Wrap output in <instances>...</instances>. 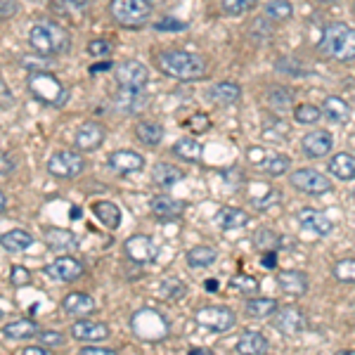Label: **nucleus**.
Returning a JSON list of instances; mask_svg holds the SVG:
<instances>
[{
  "instance_id": "obj_48",
  "label": "nucleus",
  "mask_w": 355,
  "mask_h": 355,
  "mask_svg": "<svg viewBox=\"0 0 355 355\" xmlns=\"http://www.w3.org/2000/svg\"><path fill=\"white\" fill-rule=\"evenodd\" d=\"M187 128H190L192 133H206V130L211 128V121L206 114H194V116H190V121H187Z\"/></svg>"
},
{
  "instance_id": "obj_27",
  "label": "nucleus",
  "mask_w": 355,
  "mask_h": 355,
  "mask_svg": "<svg viewBox=\"0 0 355 355\" xmlns=\"http://www.w3.org/2000/svg\"><path fill=\"white\" fill-rule=\"evenodd\" d=\"M211 102H216V105H220V107H230L234 105V102L242 97V88H239L237 83H232V81H223L218 85H214L211 88Z\"/></svg>"
},
{
  "instance_id": "obj_3",
  "label": "nucleus",
  "mask_w": 355,
  "mask_h": 355,
  "mask_svg": "<svg viewBox=\"0 0 355 355\" xmlns=\"http://www.w3.org/2000/svg\"><path fill=\"white\" fill-rule=\"evenodd\" d=\"M28 43H31L33 53L55 57V55H64L71 48V36L60 24H55V21H38V24L31 26Z\"/></svg>"
},
{
  "instance_id": "obj_14",
  "label": "nucleus",
  "mask_w": 355,
  "mask_h": 355,
  "mask_svg": "<svg viewBox=\"0 0 355 355\" xmlns=\"http://www.w3.org/2000/svg\"><path fill=\"white\" fill-rule=\"evenodd\" d=\"M331 147H334V137H331V133H327V130H313V133L303 135V140H301L303 154L311 159L327 157L331 152Z\"/></svg>"
},
{
  "instance_id": "obj_10",
  "label": "nucleus",
  "mask_w": 355,
  "mask_h": 355,
  "mask_svg": "<svg viewBox=\"0 0 355 355\" xmlns=\"http://www.w3.org/2000/svg\"><path fill=\"white\" fill-rule=\"evenodd\" d=\"M197 322L211 331H230L237 318L227 306H206L197 313Z\"/></svg>"
},
{
  "instance_id": "obj_58",
  "label": "nucleus",
  "mask_w": 355,
  "mask_h": 355,
  "mask_svg": "<svg viewBox=\"0 0 355 355\" xmlns=\"http://www.w3.org/2000/svg\"><path fill=\"white\" fill-rule=\"evenodd\" d=\"M107 69H112L110 62H100V64H93V67H90V73H102V71H107Z\"/></svg>"
},
{
  "instance_id": "obj_55",
  "label": "nucleus",
  "mask_w": 355,
  "mask_h": 355,
  "mask_svg": "<svg viewBox=\"0 0 355 355\" xmlns=\"http://www.w3.org/2000/svg\"><path fill=\"white\" fill-rule=\"evenodd\" d=\"M261 266H263V268H268V270H270V268L277 266V251H263Z\"/></svg>"
},
{
  "instance_id": "obj_8",
  "label": "nucleus",
  "mask_w": 355,
  "mask_h": 355,
  "mask_svg": "<svg viewBox=\"0 0 355 355\" xmlns=\"http://www.w3.org/2000/svg\"><path fill=\"white\" fill-rule=\"evenodd\" d=\"M83 168H85V159L78 152H71V150L57 152L48 162L50 175H55V178H76L83 173Z\"/></svg>"
},
{
  "instance_id": "obj_16",
  "label": "nucleus",
  "mask_w": 355,
  "mask_h": 355,
  "mask_svg": "<svg viewBox=\"0 0 355 355\" xmlns=\"http://www.w3.org/2000/svg\"><path fill=\"white\" fill-rule=\"evenodd\" d=\"M102 142H105V128L97 121H85L81 128L76 130L73 145H76L78 152H95Z\"/></svg>"
},
{
  "instance_id": "obj_39",
  "label": "nucleus",
  "mask_w": 355,
  "mask_h": 355,
  "mask_svg": "<svg viewBox=\"0 0 355 355\" xmlns=\"http://www.w3.org/2000/svg\"><path fill=\"white\" fill-rule=\"evenodd\" d=\"M268 102H270L272 110L284 112L287 107L294 105V93H291L289 88H282V85H272V88L268 90Z\"/></svg>"
},
{
  "instance_id": "obj_47",
  "label": "nucleus",
  "mask_w": 355,
  "mask_h": 355,
  "mask_svg": "<svg viewBox=\"0 0 355 355\" xmlns=\"http://www.w3.org/2000/svg\"><path fill=\"white\" fill-rule=\"evenodd\" d=\"M45 55H26V57H21V67L24 69H28V71H43V69H48L50 67V60H43Z\"/></svg>"
},
{
  "instance_id": "obj_23",
  "label": "nucleus",
  "mask_w": 355,
  "mask_h": 355,
  "mask_svg": "<svg viewBox=\"0 0 355 355\" xmlns=\"http://www.w3.org/2000/svg\"><path fill=\"white\" fill-rule=\"evenodd\" d=\"M216 225L220 227V230H239V227H244L246 223H249V216H246V211L242 209H234V206H223V209L216 214Z\"/></svg>"
},
{
  "instance_id": "obj_5",
  "label": "nucleus",
  "mask_w": 355,
  "mask_h": 355,
  "mask_svg": "<svg viewBox=\"0 0 355 355\" xmlns=\"http://www.w3.org/2000/svg\"><path fill=\"white\" fill-rule=\"evenodd\" d=\"M28 93L36 97L41 105L48 107H62L69 100V90L64 88V83L48 71L28 73Z\"/></svg>"
},
{
  "instance_id": "obj_33",
  "label": "nucleus",
  "mask_w": 355,
  "mask_h": 355,
  "mask_svg": "<svg viewBox=\"0 0 355 355\" xmlns=\"http://www.w3.org/2000/svg\"><path fill=\"white\" fill-rule=\"evenodd\" d=\"M135 137L147 147H157L164 140V128L154 121H140L135 125Z\"/></svg>"
},
{
  "instance_id": "obj_49",
  "label": "nucleus",
  "mask_w": 355,
  "mask_h": 355,
  "mask_svg": "<svg viewBox=\"0 0 355 355\" xmlns=\"http://www.w3.org/2000/svg\"><path fill=\"white\" fill-rule=\"evenodd\" d=\"M154 28H157V31H171V33H178V31H185L187 24H185V21L168 19V17H166V19L157 21V24H154Z\"/></svg>"
},
{
  "instance_id": "obj_35",
  "label": "nucleus",
  "mask_w": 355,
  "mask_h": 355,
  "mask_svg": "<svg viewBox=\"0 0 355 355\" xmlns=\"http://www.w3.org/2000/svg\"><path fill=\"white\" fill-rule=\"evenodd\" d=\"M251 239H254V246L259 251H277L279 246L284 244L282 242L284 237H279V234L275 230H270V227H259Z\"/></svg>"
},
{
  "instance_id": "obj_2",
  "label": "nucleus",
  "mask_w": 355,
  "mask_h": 355,
  "mask_svg": "<svg viewBox=\"0 0 355 355\" xmlns=\"http://www.w3.org/2000/svg\"><path fill=\"white\" fill-rule=\"evenodd\" d=\"M318 50L329 60L351 62L355 60V28L348 24H329L322 28V36L318 41Z\"/></svg>"
},
{
  "instance_id": "obj_12",
  "label": "nucleus",
  "mask_w": 355,
  "mask_h": 355,
  "mask_svg": "<svg viewBox=\"0 0 355 355\" xmlns=\"http://www.w3.org/2000/svg\"><path fill=\"white\" fill-rule=\"evenodd\" d=\"M275 327L287 336L301 334V331L308 327L306 313L296 306H287V308H282V311L277 308V311H275Z\"/></svg>"
},
{
  "instance_id": "obj_11",
  "label": "nucleus",
  "mask_w": 355,
  "mask_h": 355,
  "mask_svg": "<svg viewBox=\"0 0 355 355\" xmlns=\"http://www.w3.org/2000/svg\"><path fill=\"white\" fill-rule=\"evenodd\" d=\"M123 251L137 266H147V263H154V259H157V244L147 234H133V237H128L123 244Z\"/></svg>"
},
{
  "instance_id": "obj_38",
  "label": "nucleus",
  "mask_w": 355,
  "mask_h": 355,
  "mask_svg": "<svg viewBox=\"0 0 355 355\" xmlns=\"http://www.w3.org/2000/svg\"><path fill=\"white\" fill-rule=\"evenodd\" d=\"M277 308L279 306H277V301H275V299H251V301H246V315H249V318H256V320L272 318Z\"/></svg>"
},
{
  "instance_id": "obj_9",
  "label": "nucleus",
  "mask_w": 355,
  "mask_h": 355,
  "mask_svg": "<svg viewBox=\"0 0 355 355\" xmlns=\"http://www.w3.org/2000/svg\"><path fill=\"white\" fill-rule=\"evenodd\" d=\"M289 182L296 187V190L306 192V194H327L331 190V182L327 175H322L320 171H313V168H301V171H294L289 178Z\"/></svg>"
},
{
  "instance_id": "obj_28",
  "label": "nucleus",
  "mask_w": 355,
  "mask_h": 355,
  "mask_svg": "<svg viewBox=\"0 0 355 355\" xmlns=\"http://www.w3.org/2000/svg\"><path fill=\"white\" fill-rule=\"evenodd\" d=\"M33 234L26 230H10L5 234H0V246L5 251H12V254H19V251H26L28 246H33Z\"/></svg>"
},
{
  "instance_id": "obj_57",
  "label": "nucleus",
  "mask_w": 355,
  "mask_h": 355,
  "mask_svg": "<svg viewBox=\"0 0 355 355\" xmlns=\"http://www.w3.org/2000/svg\"><path fill=\"white\" fill-rule=\"evenodd\" d=\"M10 171H15L12 157H3L0 159V173H10Z\"/></svg>"
},
{
  "instance_id": "obj_41",
  "label": "nucleus",
  "mask_w": 355,
  "mask_h": 355,
  "mask_svg": "<svg viewBox=\"0 0 355 355\" xmlns=\"http://www.w3.org/2000/svg\"><path fill=\"white\" fill-rule=\"evenodd\" d=\"M230 287L234 291H239V294L251 296V294H256V291L261 289V284H259V279L251 277V275H234V277L230 279Z\"/></svg>"
},
{
  "instance_id": "obj_6",
  "label": "nucleus",
  "mask_w": 355,
  "mask_h": 355,
  "mask_svg": "<svg viewBox=\"0 0 355 355\" xmlns=\"http://www.w3.org/2000/svg\"><path fill=\"white\" fill-rule=\"evenodd\" d=\"M154 10L152 0H112L110 12L116 24L125 28H140L150 21Z\"/></svg>"
},
{
  "instance_id": "obj_46",
  "label": "nucleus",
  "mask_w": 355,
  "mask_h": 355,
  "mask_svg": "<svg viewBox=\"0 0 355 355\" xmlns=\"http://www.w3.org/2000/svg\"><path fill=\"white\" fill-rule=\"evenodd\" d=\"M38 341H41L45 348H60V346H64L67 339L60 334V331L48 329V331H38Z\"/></svg>"
},
{
  "instance_id": "obj_24",
  "label": "nucleus",
  "mask_w": 355,
  "mask_h": 355,
  "mask_svg": "<svg viewBox=\"0 0 355 355\" xmlns=\"http://www.w3.org/2000/svg\"><path fill=\"white\" fill-rule=\"evenodd\" d=\"M234 351L244 355H263L268 353V339L261 331H244L239 341L234 343Z\"/></svg>"
},
{
  "instance_id": "obj_1",
  "label": "nucleus",
  "mask_w": 355,
  "mask_h": 355,
  "mask_svg": "<svg viewBox=\"0 0 355 355\" xmlns=\"http://www.w3.org/2000/svg\"><path fill=\"white\" fill-rule=\"evenodd\" d=\"M154 62L162 69V73L178 78V81H202L209 73L204 57L185 53V50H162Z\"/></svg>"
},
{
  "instance_id": "obj_63",
  "label": "nucleus",
  "mask_w": 355,
  "mask_h": 355,
  "mask_svg": "<svg viewBox=\"0 0 355 355\" xmlns=\"http://www.w3.org/2000/svg\"><path fill=\"white\" fill-rule=\"evenodd\" d=\"M353 12H355V3H353Z\"/></svg>"
},
{
  "instance_id": "obj_62",
  "label": "nucleus",
  "mask_w": 355,
  "mask_h": 355,
  "mask_svg": "<svg viewBox=\"0 0 355 355\" xmlns=\"http://www.w3.org/2000/svg\"><path fill=\"white\" fill-rule=\"evenodd\" d=\"M318 3H322V5H334V3H341V0H318Z\"/></svg>"
},
{
  "instance_id": "obj_52",
  "label": "nucleus",
  "mask_w": 355,
  "mask_h": 355,
  "mask_svg": "<svg viewBox=\"0 0 355 355\" xmlns=\"http://www.w3.org/2000/svg\"><path fill=\"white\" fill-rule=\"evenodd\" d=\"M19 12V3L17 0H0V19H10Z\"/></svg>"
},
{
  "instance_id": "obj_34",
  "label": "nucleus",
  "mask_w": 355,
  "mask_h": 355,
  "mask_svg": "<svg viewBox=\"0 0 355 355\" xmlns=\"http://www.w3.org/2000/svg\"><path fill=\"white\" fill-rule=\"evenodd\" d=\"M173 154L180 157L182 162H202L204 147L197 140H192V137H182V140H178L173 145Z\"/></svg>"
},
{
  "instance_id": "obj_18",
  "label": "nucleus",
  "mask_w": 355,
  "mask_h": 355,
  "mask_svg": "<svg viewBox=\"0 0 355 355\" xmlns=\"http://www.w3.org/2000/svg\"><path fill=\"white\" fill-rule=\"evenodd\" d=\"M150 209L159 220H175L185 214V202H180V199H175V197H168V194H159V197L152 199Z\"/></svg>"
},
{
  "instance_id": "obj_40",
  "label": "nucleus",
  "mask_w": 355,
  "mask_h": 355,
  "mask_svg": "<svg viewBox=\"0 0 355 355\" xmlns=\"http://www.w3.org/2000/svg\"><path fill=\"white\" fill-rule=\"evenodd\" d=\"M294 15V8H291L289 0H270L266 5V17L268 19H275V21H287L291 19Z\"/></svg>"
},
{
  "instance_id": "obj_54",
  "label": "nucleus",
  "mask_w": 355,
  "mask_h": 355,
  "mask_svg": "<svg viewBox=\"0 0 355 355\" xmlns=\"http://www.w3.org/2000/svg\"><path fill=\"white\" fill-rule=\"evenodd\" d=\"M81 355H114L116 351L114 348H105V346H97V343H88V346H83L81 351H78Z\"/></svg>"
},
{
  "instance_id": "obj_4",
  "label": "nucleus",
  "mask_w": 355,
  "mask_h": 355,
  "mask_svg": "<svg viewBox=\"0 0 355 355\" xmlns=\"http://www.w3.org/2000/svg\"><path fill=\"white\" fill-rule=\"evenodd\" d=\"M130 329L140 341L159 343L171 334V322L154 308H142L130 318Z\"/></svg>"
},
{
  "instance_id": "obj_15",
  "label": "nucleus",
  "mask_w": 355,
  "mask_h": 355,
  "mask_svg": "<svg viewBox=\"0 0 355 355\" xmlns=\"http://www.w3.org/2000/svg\"><path fill=\"white\" fill-rule=\"evenodd\" d=\"M83 272H85L83 263L78 259H69V256L67 259H57L55 263L45 266V275L57 279V282H73V279H78Z\"/></svg>"
},
{
  "instance_id": "obj_13",
  "label": "nucleus",
  "mask_w": 355,
  "mask_h": 355,
  "mask_svg": "<svg viewBox=\"0 0 355 355\" xmlns=\"http://www.w3.org/2000/svg\"><path fill=\"white\" fill-rule=\"evenodd\" d=\"M71 336L83 343H102L110 339V327L105 322H95V320H78L71 324Z\"/></svg>"
},
{
  "instance_id": "obj_53",
  "label": "nucleus",
  "mask_w": 355,
  "mask_h": 355,
  "mask_svg": "<svg viewBox=\"0 0 355 355\" xmlns=\"http://www.w3.org/2000/svg\"><path fill=\"white\" fill-rule=\"evenodd\" d=\"M50 3L62 10H81L90 3V0H50Z\"/></svg>"
},
{
  "instance_id": "obj_60",
  "label": "nucleus",
  "mask_w": 355,
  "mask_h": 355,
  "mask_svg": "<svg viewBox=\"0 0 355 355\" xmlns=\"http://www.w3.org/2000/svg\"><path fill=\"white\" fill-rule=\"evenodd\" d=\"M206 289H209V291H216V289H218V282H216V279H211V282H206Z\"/></svg>"
},
{
  "instance_id": "obj_21",
  "label": "nucleus",
  "mask_w": 355,
  "mask_h": 355,
  "mask_svg": "<svg viewBox=\"0 0 355 355\" xmlns=\"http://www.w3.org/2000/svg\"><path fill=\"white\" fill-rule=\"evenodd\" d=\"M114 105H116V110L123 114H137L150 105V97L142 93V90H123L121 88V93L114 97Z\"/></svg>"
},
{
  "instance_id": "obj_51",
  "label": "nucleus",
  "mask_w": 355,
  "mask_h": 355,
  "mask_svg": "<svg viewBox=\"0 0 355 355\" xmlns=\"http://www.w3.org/2000/svg\"><path fill=\"white\" fill-rule=\"evenodd\" d=\"M10 275H12V284H15V287H26V284H31V272H28L26 268L15 266Z\"/></svg>"
},
{
  "instance_id": "obj_7",
  "label": "nucleus",
  "mask_w": 355,
  "mask_h": 355,
  "mask_svg": "<svg viewBox=\"0 0 355 355\" xmlns=\"http://www.w3.org/2000/svg\"><path fill=\"white\" fill-rule=\"evenodd\" d=\"M114 78L123 90H142L150 83V71H147V67L142 62L125 60L114 67Z\"/></svg>"
},
{
  "instance_id": "obj_31",
  "label": "nucleus",
  "mask_w": 355,
  "mask_h": 355,
  "mask_svg": "<svg viewBox=\"0 0 355 355\" xmlns=\"http://www.w3.org/2000/svg\"><path fill=\"white\" fill-rule=\"evenodd\" d=\"M182 178H185V173H182V171L173 164L162 162L152 168V180L157 182L159 187H173L182 180Z\"/></svg>"
},
{
  "instance_id": "obj_29",
  "label": "nucleus",
  "mask_w": 355,
  "mask_h": 355,
  "mask_svg": "<svg viewBox=\"0 0 355 355\" xmlns=\"http://www.w3.org/2000/svg\"><path fill=\"white\" fill-rule=\"evenodd\" d=\"M3 334L12 341H28L33 336H38V324L33 320H15V322L5 324Z\"/></svg>"
},
{
  "instance_id": "obj_26",
  "label": "nucleus",
  "mask_w": 355,
  "mask_h": 355,
  "mask_svg": "<svg viewBox=\"0 0 355 355\" xmlns=\"http://www.w3.org/2000/svg\"><path fill=\"white\" fill-rule=\"evenodd\" d=\"M329 173L339 180H355V157L348 152H339L329 159Z\"/></svg>"
},
{
  "instance_id": "obj_19",
  "label": "nucleus",
  "mask_w": 355,
  "mask_h": 355,
  "mask_svg": "<svg viewBox=\"0 0 355 355\" xmlns=\"http://www.w3.org/2000/svg\"><path fill=\"white\" fill-rule=\"evenodd\" d=\"M277 287L291 299H301L308 291V275L301 270H284L277 275Z\"/></svg>"
},
{
  "instance_id": "obj_43",
  "label": "nucleus",
  "mask_w": 355,
  "mask_h": 355,
  "mask_svg": "<svg viewBox=\"0 0 355 355\" xmlns=\"http://www.w3.org/2000/svg\"><path fill=\"white\" fill-rule=\"evenodd\" d=\"M289 164H291V159L289 157H284V154H272V157H266L263 159V168H266V173L268 175H282L284 171L289 168Z\"/></svg>"
},
{
  "instance_id": "obj_36",
  "label": "nucleus",
  "mask_w": 355,
  "mask_h": 355,
  "mask_svg": "<svg viewBox=\"0 0 355 355\" xmlns=\"http://www.w3.org/2000/svg\"><path fill=\"white\" fill-rule=\"evenodd\" d=\"M185 259L190 268H209L216 263L218 254H216V249H211V246H194V249L187 251Z\"/></svg>"
},
{
  "instance_id": "obj_30",
  "label": "nucleus",
  "mask_w": 355,
  "mask_h": 355,
  "mask_svg": "<svg viewBox=\"0 0 355 355\" xmlns=\"http://www.w3.org/2000/svg\"><path fill=\"white\" fill-rule=\"evenodd\" d=\"M320 112H322L331 123H348V119H351V107H348V102L341 100V97H327V100L322 102V110Z\"/></svg>"
},
{
  "instance_id": "obj_45",
  "label": "nucleus",
  "mask_w": 355,
  "mask_h": 355,
  "mask_svg": "<svg viewBox=\"0 0 355 355\" xmlns=\"http://www.w3.org/2000/svg\"><path fill=\"white\" fill-rule=\"evenodd\" d=\"M256 8V0H223V12L230 17H239Z\"/></svg>"
},
{
  "instance_id": "obj_59",
  "label": "nucleus",
  "mask_w": 355,
  "mask_h": 355,
  "mask_svg": "<svg viewBox=\"0 0 355 355\" xmlns=\"http://www.w3.org/2000/svg\"><path fill=\"white\" fill-rule=\"evenodd\" d=\"M5 206H8V197H5V194L0 192V214L5 211Z\"/></svg>"
},
{
  "instance_id": "obj_56",
  "label": "nucleus",
  "mask_w": 355,
  "mask_h": 355,
  "mask_svg": "<svg viewBox=\"0 0 355 355\" xmlns=\"http://www.w3.org/2000/svg\"><path fill=\"white\" fill-rule=\"evenodd\" d=\"M50 348H45L43 343L41 346H26L24 351H21V355H48Z\"/></svg>"
},
{
  "instance_id": "obj_37",
  "label": "nucleus",
  "mask_w": 355,
  "mask_h": 355,
  "mask_svg": "<svg viewBox=\"0 0 355 355\" xmlns=\"http://www.w3.org/2000/svg\"><path fill=\"white\" fill-rule=\"evenodd\" d=\"M187 294V284L180 277H164L159 284V296L166 301H180Z\"/></svg>"
},
{
  "instance_id": "obj_20",
  "label": "nucleus",
  "mask_w": 355,
  "mask_h": 355,
  "mask_svg": "<svg viewBox=\"0 0 355 355\" xmlns=\"http://www.w3.org/2000/svg\"><path fill=\"white\" fill-rule=\"evenodd\" d=\"M299 223H301V230L320 234V237L329 234L331 227H334L327 216H324L322 211H318V209H303L301 214H299Z\"/></svg>"
},
{
  "instance_id": "obj_25",
  "label": "nucleus",
  "mask_w": 355,
  "mask_h": 355,
  "mask_svg": "<svg viewBox=\"0 0 355 355\" xmlns=\"http://www.w3.org/2000/svg\"><path fill=\"white\" fill-rule=\"evenodd\" d=\"M62 308H64L69 315H90L95 311V299L83 294V291H71V294L64 296Z\"/></svg>"
},
{
  "instance_id": "obj_64",
  "label": "nucleus",
  "mask_w": 355,
  "mask_h": 355,
  "mask_svg": "<svg viewBox=\"0 0 355 355\" xmlns=\"http://www.w3.org/2000/svg\"><path fill=\"white\" fill-rule=\"evenodd\" d=\"M0 318H3V311H0Z\"/></svg>"
},
{
  "instance_id": "obj_61",
  "label": "nucleus",
  "mask_w": 355,
  "mask_h": 355,
  "mask_svg": "<svg viewBox=\"0 0 355 355\" xmlns=\"http://www.w3.org/2000/svg\"><path fill=\"white\" fill-rule=\"evenodd\" d=\"M190 353H192V355H204V353H211V351H204V348H192Z\"/></svg>"
},
{
  "instance_id": "obj_17",
  "label": "nucleus",
  "mask_w": 355,
  "mask_h": 355,
  "mask_svg": "<svg viewBox=\"0 0 355 355\" xmlns=\"http://www.w3.org/2000/svg\"><path fill=\"white\" fill-rule=\"evenodd\" d=\"M110 168L121 175L140 173V171L145 168V157L133 150H119V152L110 154Z\"/></svg>"
},
{
  "instance_id": "obj_22",
  "label": "nucleus",
  "mask_w": 355,
  "mask_h": 355,
  "mask_svg": "<svg viewBox=\"0 0 355 355\" xmlns=\"http://www.w3.org/2000/svg\"><path fill=\"white\" fill-rule=\"evenodd\" d=\"M45 242L53 251H73L78 246V237L64 227H50L45 230Z\"/></svg>"
},
{
  "instance_id": "obj_32",
  "label": "nucleus",
  "mask_w": 355,
  "mask_h": 355,
  "mask_svg": "<svg viewBox=\"0 0 355 355\" xmlns=\"http://www.w3.org/2000/svg\"><path fill=\"white\" fill-rule=\"evenodd\" d=\"M93 214L97 216V220L105 227H110V230H116V227L121 225V209L114 202H95Z\"/></svg>"
},
{
  "instance_id": "obj_42",
  "label": "nucleus",
  "mask_w": 355,
  "mask_h": 355,
  "mask_svg": "<svg viewBox=\"0 0 355 355\" xmlns=\"http://www.w3.org/2000/svg\"><path fill=\"white\" fill-rule=\"evenodd\" d=\"M334 277L343 284H355V259H343L331 268Z\"/></svg>"
},
{
  "instance_id": "obj_50",
  "label": "nucleus",
  "mask_w": 355,
  "mask_h": 355,
  "mask_svg": "<svg viewBox=\"0 0 355 355\" xmlns=\"http://www.w3.org/2000/svg\"><path fill=\"white\" fill-rule=\"evenodd\" d=\"M88 53L93 57H110L112 43L110 41H90L88 43Z\"/></svg>"
},
{
  "instance_id": "obj_44",
  "label": "nucleus",
  "mask_w": 355,
  "mask_h": 355,
  "mask_svg": "<svg viewBox=\"0 0 355 355\" xmlns=\"http://www.w3.org/2000/svg\"><path fill=\"white\" fill-rule=\"evenodd\" d=\"M320 116H322V112H320V107H315V105H299V107H294L296 123L311 125V123H318Z\"/></svg>"
}]
</instances>
